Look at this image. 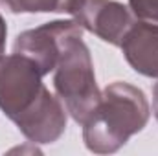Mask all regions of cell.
I'll return each instance as SVG.
<instances>
[{"label":"cell","instance_id":"2","mask_svg":"<svg viewBox=\"0 0 158 156\" xmlns=\"http://www.w3.org/2000/svg\"><path fill=\"white\" fill-rule=\"evenodd\" d=\"M149 116L151 109L140 88L123 81L110 83L83 123L85 145L96 154L116 153L147 125Z\"/></svg>","mask_w":158,"mask_h":156},{"label":"cell","instance_id":"11","mask_svg":"<svg viewBox=\"0 0 158 156\" xmlns=\"http://www.w3.org/2000/svg\"><path fill=\"white\" fill-rule=\"evenodd\" d=\"M0 2H2V4H6V0H0Z\"/></svg>","mask_w":158,"mask_h":156},{"label":"cell","instance_id":"8","mask_svg":"<svg viewBox=\"0 0 158 156\" xmlns=\"http://www.w3.org/2000/svg\"><path fill=\"white\" fill-rule=\"evenodd\" d=\"M129 9L140 20L158 24V0H129Z\"/></svg>","mask_w":158,"mask_h":156},{"label":"cell","instance_id":"7","mask_svg":"<svg viewBox=\"0 0 158 156\" xmlns=\"http://www.w3.org/2000/svg\"><path fill=\"white\" fill-rule=\"evenodd\" d=\"M64 0H6V7L11 13H52L63 11Z\"/></svg>","mask_w":158,"mask_h":156},{"label":"cell","instance_id":"3","mask_svg":"<svg viewBox=\"0 0 158 156\" xmlns=\"http://www.w3.org/2000/svg\"><path fill=\"white\" fill-rule=\"evenodd\" d=\"M53 86L66 112L83 125L101 97L92 57L83 42V35H74L64 42L53 70Z\"/></svg>","mask_w":158,"mask_h":156},{"label":"cell","instance_id":"1","mask_svg":"<svg viewBox=\"0 0 158 156\" xmlns=\"http://www.w3.org/2000/svg\"><path fill=\"white\" fill-rule=\"evenodd\" d=\"M39 66L20 55L0 57V110L33 143H53L66 129V109L42 83Z\"/></svg>","mask_w":158,"mask_h":156},{"label":"cell","instance_id":"4","mask_svg":"<svg viewBox=\"0 0 158 156\" xmlns=\"http://www.w3.org/2000/svg\"><path fill=\"white\" fill-rule=\"evenodd\" d=\"M63 11L72 15L83 30H88L112 46L121 44L134 22L131 9L116 0H64Z\"/></svg>","mask_w":158,"mask_h":156},{"label":"cell","instance_id":"5","mask_svg":"<svg viewBox=\"0 0 158 156\" xmlns=\"http://www.w3.org/2000/svg\"><path fill=\"white\" fill-rule=\"evenodd\" d=\"M74 35H83V28L76 20L46 22L39 28L22 31L15 40L13 51L31 59L40 74L48 76L55 70L64 42Z\"/></svg>","mask_w":158,"mask_h":156},{"label":"cell","instance_id":"9","mask_svg":"<svg viewBox=\"0 0 158 156\" xmlns=\"http://www.w3.org/2000/svg\"><path fill=\"white\" fill-rule=\"evenodd\" d=\"M6 37H7V28H6V20L0 15V57L6 51Z\"/></svg>","mask_w":158,"mask_h":156},{"label":"cell","instance_id":"10","mask_svg":"<svg viewBox=\"0 0 158 156\" xmlns=\"http://www.w3.org/2000/svg\"><path fill=\"white\" fill-rule=\"evenodd\" d=\"M153 112H155V117L158 119V83L153 86Z\"/></svg>","mask_w":158,"mask_h":156},{"label":"cell","instance_id":"6","mask_svg":"<svg viewBox=\"0 0 158 156\" xmlns=\"http://www.w3.org/2000/svg\"><path fill=\"white\" fill-rule=\"evenodd\" d=\"M119 46L134 72L158 77V24L147 20L132 22Z\"/></svg>","mask_w":158,"mask_h":156}]
</instances>
